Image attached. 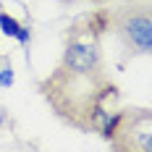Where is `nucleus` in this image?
<instances>
[{
	"label": "nucleus",
	"mask_w": 152,
	"mask_h": 152,
	"mask_svg": "<svg viewBox=\"0 0 152 152\" xmlns=\"http://www.w3.org/2000/svg\"><path fill=\"white\" fill-rule=\"evenodd\" d=\"M0 31H3L5 37H16V34L21 31V24L16 21L13 16H8L5 11H0Z\"/></svg>",
	"instance_id": "obj_5"
},
{
	"label": "nucleus",
	"mask_w": 152,
	"mask_h": 152,
	"mask_svg": "<svg viewBox=\"0 0 152 152\" xmlns=\"http://www.w3.org/2000/svg\"><path fill=\"white\" fill-rule=\"evenodd\" d=\"M107 31H110V13H107V8L97 5L92 13L79 16L68 26L61 66L74 68V71H84V74L105 71L102 37Z\"/></svg>",
	"instance_id": "obj_2"
},
{
	"label": "nucleus",
	"mask_w": 152,
	"mask_h": 152,
	"mask_svg": "<svg viewBox=\"0 0 152 152\" xmlns=\"http://www.w3.org/2000/svg\"><path fill=\"white\" fill-rule=\"evenodd\" d=\"M3 123H5V110L0 107V129H3Z\"/></svg>",
	"instance_id": "obj_9"
},
{
	"label": "nucleus",
	"mask_w": 152,
	"mask_h": 152,
	"mask_svg": "<svg viewBox=\"0 0 152 152\" xmlns=\"http://www.w3.org/2000/svg\"><path fill=\"white\" fill-rule=\"evenodd\" d=\"M100 137L115 152H152V110L115 107L100 129Z\"/></svg>",
	"instance_id": "obj_3"
},
{
	"label": "nucleus",
	"mask_w": 152,
	"mask_h": 152,
	"mask_svg": "<svg viewBox=\"0 0 152 152\" xmlns=\"http://www.w3.org/2000/svg\"><path fill=\"white\" fill-rule=\"evenodd\" d=\"M16 39H18L24 47H29V42H31V31H29V26H21V31L16 34Z\"/></svg>",
	"instance_id": "obj_8"
},
{
	"label": "nucleus",
	"mask_w": 152,
	"mask_h": 152,
	"mask_svg": "<svg viewBox=\"0 0 152 152\" xmlns=\"http://www.w3.org/2000/svg\"><path fill=\"white\" fill-rule=\"evenodd\" d=\"M110 29L121 37L123 47L131 55H147L152 50V13L150 3H129L107 8Z\"/></svg>",
	"instance_id": "obj_4"
},
{
	"label": "nucleus",
	"mask_w": 152,
	"mask_h": 152,
	"mask_svg": "<svg viewBox=\"0 0 152 152\" xmlns=\"http://www.w3.org/2000/svg\"><path fill=\"white\" fill-rule=\"evenodd\" d=\"M39 92L58 118L81 131H100L115 113V102L121 97L105 71L84 74L66 66H58L45 81H39Z\"/></svg>",
	"instance_id": "obj_1"
},
{
	"label": "nucleus",
	"mask_w": 152,
	"mask_h": 152,
	"mask_svg": "<svg viewBox=\"0 0 152 152\" xmlns=\"http://www.w3.org/2000/svg\"><path fill=\"white\" fill-rule=\"evenodd\" d=\"M13 84V68H11V63L0 71V87H11Z\"/></svg>",
	"instance_id": "obj_7"
},
{
	"label": "nucleus",
	"mask_w": 152,
	"mask_h": 152,
	"mask_svg": "<svg viewBox=\"0 0 152 152\" xmlns=\"http://www.w3.org/2000/svg\"><path fill=\"white\" fill-rule=\"evenodd\" d=\"M100 8H115V5H129V3H150V0H92Z\"/></svg>",
	"instance_id": "obj_6"
}]
</instances>
